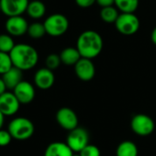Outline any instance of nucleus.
I'll return each mask as SVG.
<instances>
[{
  "label": "nucleus",
  "mask_w": 156,
  "mask_h": 156,
  "mask_svg": "<svg viewBox=\"0 0 156 156\" xmlns=\"http://www.w3.org/2000/svg\"><path fill=\"white\" fill-rule=\"evenodd\" d=\"M13 67L22 70H30L36 67L39 61V53L31 45L26 43L16 44L9 53Z\"/></svg>",
  "instance_id": "nucleus-1"
},
{
  "label": "nucleus",
  "mask_w": 156,
  "mask_h": 156,
  "mask_svg": "<svg viewBox=\"0 0 156 156\" xmlns=\"http://www.w3.org/2000/svg\"><path fill=\"white\" fill-rule=\"evenodd\" d=\"M61 64H62V60H61L60 55H58V54H54V53L50 54L47 56V58L45 59L46 68H48L49 69H51L52 71L57 69Z\"/></svg>",
  "instance_id": "nucleus-25"
},
{
  "label": "nucleus",
  "mask_w": 156,
  "mask_h": 156,
  "mask_svg": "<svg viewBox=\"0 0 156 156\" xmlns=\"http://www.w3.org/2000/svg\"><path fill=\"white\" fill-rule=\"evenodd\" d=\"M27 14L32 19H40L46 14V5L40 0L30 1L27 8Z\"/></svg>",
  "instance_id": "nucleus-18"
},
{
  "label": "nucleus",
  "mask_w": 156,
  "mask_h": 156,
  "mask_svg": "<svg viewBox=\"0 0 156 156\" xmlns=\"http://www.w3.org/2000/svg\"><path fill=\"white\" fill-rule=\"evenodd\" d=\"M97 4L101 6V8H103L107 6L115 5V0H97Z\"/></svg>",
  "instance_id": "nucleus-29"
},
{
  "label": "nucleus",
  "mask_w": 156,
  "mask_h": 156,
  "mask_svg": "<svg viewBox=\"0 0 156 156\" xmlns=\"http://www.w3.org/2000/svg\"><path fill=\"white\" fill-rule=\"evenodd\" d=\"M29 0H0L1 12L7 17L22 16L27 12Z\"/></svg>",
  "instance_id": "nucleus-10"
},
{
  "label": "nucleus",
  "mask_w": 156,
  "mask_h": 156,
  "mask_svg": "<svg viewBox=\"0 0 156 156\" xmlns=\"http://www.w3.org/2000/svg\"><path fill=\"white\" fill-rule=\"evenodd\" d=\"M6 91H7V88L6 86V83L4 81V80L2 79V77H0V96L2 94H4Z\"/></svg>",
  "instance_id": "nucleus-30"
},
{
  "label": "nucleus",
  "mask_w": 156,
  "mask_h": 156,
  "mask_svg": "<svg viewBox=\"0 0 156 156\" xmlns=\"http://www.w3.org/2000/svg\"><path fill=\"white\" fill-rule=\"evenodd\" d=\"M116 156H138V147L131 141H123L117 147Z\"/></svg>",
  "instance_id": "nucleus-19"
},
{
  "label": "nucleus",
  "mask_w": 156,
  "mask_h": 156,
  "mask_svg": "<svg viewBox=\"0 0 156 156\" xmlns=\"http://www.w3.org/2000/svg\"><path fill=\"white\" fill-rule=\"evenodd\" d=\"M5 118H6V116L0 111V130L3 129V126H4V123H5Z\"/></svg>",
  "instance_id": "nucleus-32"
},
{
  "label": "nucleus",
  "mask_w": 156,
  "mask_h": 156,
  "mask_svg": "<svg viewBox=\"0 0 156 156\" xmlns=\"http://www.w3.org/2000/svg\"><path fill=\"white\" fill-rule=\"evenodd\" d=\"M29 23L23 16L7 17L5 23L6 33L12 37H22L28 33Z\"/></svg>",
  "instance_id": "nucleus-9"
},
{
  "label": "nucleus",
  "mask_w": 156,
  "mask_h": 156,
  "mask_svg": "<svg viewBox=\"0 0 156 156\" xmlns=\"http://www.w3.org/2000/svg\"><path fill=\"white\" fill-rule=\"evenodd\" d=\"M13 139L17 141H25L29 139L35 132L33 122L26 117H17L10 121L7 126Z\"/></svg>",
  "instance_id": "nucleus-3"
},
{
  "label": "nucleus",
  "mask_w": 156,
  "mask_h": 156,
  "mask_svg": "<svg viewBox=\"0 0 156 156\" xmlns=\"http://www.w3.org/2000/svg\"><path fill=\"white\" fill-rule=\"evenodd\" d=\"M13 67V63L8 53L0 51V75H4Z\"/></svg>",
  "instance_id": "nucleus-24"
},
{
  "label": "nucleus",
  "mask_w": 156,
  "mask_h": 156,
  "mask_svg": "<svg viewBox=\"0 0 156 156\" xmlns=\"http://www.w3.org/2000/svg\"><path fill=\"white\" fill-rule=\"evenodd\" d=\"M74 153L67 145L66 143L54 142L50 144L45 152L44 156H73Z\"/></svg>",
  "instance_id": "nucleus-15"
},
{
  "label": "nucleus",
  "mask_w": 156,
  "mask_h": 156,
  "mask_svg": "<svg viewBox=\"0 0 156 156\" xmlns=\"http://www.w3.org/2000/svg\"><path fill=\"white\" fill-rule=\"evenodd\" d=\"M56 122L61 128L68 132L78 127V117L75 112L67 107L58 110L56 112Z\"/></svg>",
  "instance_id": "nucleus-8"
},
{
  "label": "nucleus",
  "mask_w": 156,
  "mask_h": 156,
  "mask_svg": "<svg viewBox=\"0 0 156 156\" xmlns=\"http://www.w3.org/2000/svg\"><path fill=\"white\" fill-rule=\"evenodd\" d=\"M1 77L6 83L7 90L12 91L17 86V84L23 80V71L15 67H12L7 72H6Z\"/></svg>",
  "instance_id": "nucleus-16"
},
{
  "label": "nucleus",
  "mask_w": 156,
  "mask_h": 156,
  "mask_svg": "<svg viewBox=\"0 0 156 156\" xmlns=\"http://www.w3.org/2000/svg\"><path fill=\"white\" fill-rule=\"evenodd\" d=\"M131 128L138 136L146 137L154 133L155 129V123L150 116L140 113L132 117L131 121Z\"/></svg>",
  "instance_id": "nucleus-6"
},
{
  "label": "nucleus",
  "mask_w": 156,
  "mask_h": 156,
  "mask_svg": "<svg viewBox=\"0 0 156 156\" xmlns=\"http://www.w3.org/2000/svg\"><path fill=\"white\" fill-rule=\"evenodd\" d=\"M89 133L83 127H77L71 132L66 138V144L74 153H80L89 144Z\"/></svg>",
  "instance_id": "nucleus-7"
},
{
  "label": "nucleus",
  "mask_w": 156,
  "mask_h": 156,
  "mask_svg": "<svg viewBox=\"0 0 156 156\" xmlns=\"http://www.w3.org/2000/svg\"><path fill=\"white\" fill-rule=\"evenodd\" d=\"M76 5L81 8L91 7L94 4L97 3V0H74Z\"/></svg>",
  "instance_id": "nucleus-28"
},
{
  "label": "nucleus",
  "mask_w": 156,
  "mask_h": 156,
  "mask_svg": "<svg viewBox=\"0 0 156 156\" xmlns=\"http://www.w3.org/2000/svg\"><path fill=\"white\" fill-rule=\"evenodd\" d=\"M20 105L13 91L7 90L0 96V111L6 117L15 115L19 111Z\"/></svg>",
  "instance_id": "nucleus-11"
},
{
  "label": "nucleus",
  "mask_w": 156,
  "mask_h": 156,
  "mask_svg": "<svg viewBox=\"0 0 156 156\" xmlns=\"http://www.w3.org/2000/svg\"><path fill=\"white\" fill-rule=\"evenodd\" d=\"M120 14V13L119 9L115 5L107 6V7L101 8V10H100V18L105 23L115 24V22L117 21Z\"/></svg>",
  "instance_id": "nucleus-20"
},
{
  "label": "nucleus",
  "mask_w": 156,
  "mask_h": 156,
  "mask_svg": "<svg viewBox=\"0 0 156 156\" xmlns=\"http://www.w3.org/2000/svg\"><path fill=\"white\" fill-rule=\"evenodd\" d=\"M73 156H81V155H80V154H74Z\"/></svg>",
  "instance_id": "nucleus-33"
},
{
  "label": "nucleus",
  "mask_w": 156,
  "mask_h": 156,
  "mask_svg": "<svg viewBox=\"0 0 156 156\" xmlns=\"http://www.w3.org/2000/svg\"><path fill=\"white\" fill-rule=\"evenodd\" d=\"M74 72L77 78L83 81H90L96 75V67L92 59L81 58L74 65Z\"/></svg>",
  "instance_id": "nucleus-12"
},
{
  "label": "nucleus",
  "mask_w": 156,
  "mask_h": 156,
  "mask_svg": "<svg viewBox=\"0 0 156 156\" xmlns=\"http://www.w3.org/2000/svg\"><path fill=\"white\" fill-rule=\"evenodd\" d=\"M151 39H152V42L156 46V27L153 29L152 31V34H151Z\"/></svg>",
  "instance_id": "nucleus-31"
},
{
  "label": "nucleus",
  "mask_w": 156,
  "mask_h": 156,
  "mask_svg": "<svg viewBox=\"0 0 156 156\" xmlns=\"http://www.w3.org/2000/svg\"><path fill=\"white\" fill-rule=\"evenodd\" d=\"M13 37L9 34H0V51L5 53H10L15 47Z\"/></svg>",
  "instance_id": "nucleus-23"
},
{
  "label": "nucleus",
  "mask_w": 156,
  "mask_h": 156,
  "mask_svg": "<svg viewBox=\"0 0 156 156\" xmlns=\"http://www.w3.org/2000/svg\"><path fill=\"white\" fill-rule=\"evenodd\" d=\"M12 91L20 102V104L30 103L34 100L36 95L34 86L27 80H22Z\"/></svg>",
  "instance_id": "nucleus-13"
},
{
  "label": "nucleus",
  "mask_w": 156,
  "mask_h": 156,
  "mask_svg": "<svg viewBox=\"0 0 156 156\" xmlns=\"http://www.w3.org/2000/svg\"><path fill=\"white\" fill-rule=\"evenodd\" d=\"M46 33L53 37H58L64 35L69 28L68 18L60 13L51 14L43 22Z\"/></svg>",
  "instance_id": "nucleus-4"
},
{
  "label": "nucleus",
  "mask_w": 156,
  "mask_h": 156,
  "mask_svg": "<svg viewBox=\"0 0 156 156\" xmlns=\"http://www.w3.org/2000/svg\"><path fill=\"white\" fill-rule=\"evenodd\" d=\"M79 154L81 156H100L101 154L97 146L89 144L79 153Z\"/></svg>",
  "instance_id": "nucleus-26"
},
{
  "label": "nucleus",
  "mask_w": 156,
  "mask_h": 156,
  "mask_svg": "<svg viewBox=\"0 0 156 156\" xmlns=\"http://www.w3.org/2000/svg\"><path fill=\"white\" fill-rule=\"evenodd\" d=\"M104 41L101 35L95 30H86L82 32L76 41V48L82 58L93 59L102 51Z\"/></svg>",
  "instance_id": "nucleus-2"
},
{
  "label": "nucleus",
  "mask_w": 156,
  "mask_h": 156,
  "mask_svg": "<svg viewBox=\"0 0 156 156\" xmlns=\"http://www.w3.org/2000/svg\"><path fill=\"white\" fill-rule=\"evenodd\" d=\"M12 136L8 130H0V147H6L12 142Z\"/></svg>",
  "instance_id": "nucleus-27"
},
{
  "label": "nucleus",
  "mask_w": 156,
  "mask_h": 156,
  "mask_svg": "<svg viewBox=\"0 0 156 156\" xmlns=\"http://www.w3.org/2000/svg\"><path fill=\"white\" fill-rule=\"evenodd\" d=\"M139 3L140 0H115V6L120 13H134Z\"/></svg>",
  "instance_id": "nucleus-21"
},
{
  "label": "nucleus",
  "mask_w": 156,
  "mask_h": 156,
  "mask_svg": "<svg viewBox=\"0 0 156 156\" xmlns=\"http://www.w3.org/2000/svg\"><path fill=\"white\" fill-rule=\"evenodd\" d=\"M60 58L63 64L66 66H74L81 59L82 57L76 48L68 47L62 50Z\"/></svg>",
  "instance_id": "nucleus-17"
},
{
  "label": "nucleus",
  "mask_w": 156,
  "mask_h": 156,
  "mask_svg": "<svg viewBox=\"0 0 156 156\" xmlns=\"http://www.w3.org/2000/svg\"><path fill=\"white\" fill-rule=\"evenodd\" d=\"M0 12H1V4H0Z\"/></svg>",
  "instance_id": "nucleus-34"
},
{
  "label": "nucleus",
  "mask_w": 156,
  "mask_h": 156,
  "mask_svg": "<svg viewBox=\"0 0 156 156\" xmlns=\"http://www.w3.org/2000/svg\"><path fill=\"white\" fill-rule=\"evenodd\" d=\"M34 84L40 90H49L51 89L55 81V76L52 70L48 68H41L38 69L34 74Z\"/></svg>",
  "instance_id": "nucleus-14"
},
{
  "label": "nucleus",
  "mask_w": 156,
  "mask_h": 156,
  "mask_svg": "<svg viewBox=\"0 0 156 156\" xmlns=\"http://www.w3.org/2000/svg\"><path fill=\"white\" fill-rule=\"evenodd\" d=\"M114 25L120 34L131 36L139 31L141 22L134 13H120Z\"/></svg>",
  "instance_id": "nucleus-5"
},
{
  "label": "nucleus",
  "mask_w": 156,
  "mask_h": 156,
  "mask_svg": "<svg viewBox=\"0 0 156 156\" xmlns=\"http://www.w3.org/2000/svg\"><path fill=\"white\" fill-rule=\"evenodd\" d=\"M45 34H47V33H46L45 27H44L43 23L34 22L29 26L28 35L29 36V37H31L33 39H40V38L43 37L45 36Z\"/></svg>",
  "instance_id": "nucleus-22"
}]
</instances>
